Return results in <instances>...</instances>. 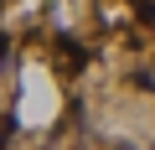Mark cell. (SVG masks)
Listing matches in <instances>:
<instances>
[{
    "label": "cell",
    "instance_id": "cell-1",
    "mask_svg": "<svg viewBox=\"0 0 155 150\" xmlns=\"http://www.w3.org/2000/svg\"><path fill=\"white\" fill-rule=\"evenodd\" d=\"M129 88H145V93H155V67H129Z\"/></svg>",
    "mask_w": 155,
    "mask_h": 150
},
{
    "label": "cell",
    "instance_id": "cell-2",
    "mask_svg": "<svg viewBox=\"0 0 155 150\" xmlns=\"http://www.w3.org/2000/svg\"><path fill=\"white\" fill-rule=\"evenodd\" d=\"M16 135H21V124H16V114L5 109V114H0V150H5V145H11Z\"/></svg>",
    "mask_w": 155,
    "mask_h": 150
},
{
    "label": "cell",
    "instance_id": "cell-3",
    "mask_svg": "<svg viewBox=\"0 0 155 150\" xmlns=\"http://www.w3.org/2000/svg\"><path fill=\"white\" fill-rule=\"evenodd\" d=\"M11 52H16V47H11V31H0V72L11 67Z\"/></svg>",
    "mask_w": 155,
    "mask_h": 150
}]
</instances>
